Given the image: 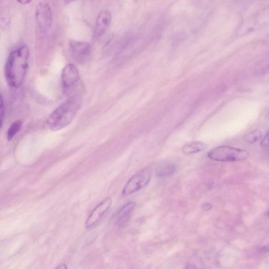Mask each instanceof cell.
Listing matches in <instances>:
<instances>
[{
    "label": "cell",
    "instance_id": "8",
    "mask_svg": "<svg viewBox=\"0 0 269 269\" xmlns=\"http://www.w3.org/2000/svg\"><path fill=\"white\" fill-rule=\"evenodd\" d=\"M80 80L78 69L72 64L66 65L61 73V82L65 90L72 89Z\"/></svg>",
    "mask_w": 269,
    "mask_h": 269
},
{
    "label": "cell",
    "instance_id": "20",
    "mask_svg": "<svg viewBox=\"0 0 269 269\" xmlns=\"http://www.w3.org/2000/svg\"><path fill=\"white\" fill-rule=\"evenodd\" d=\"M266 118L268 120H269V110L268 111V112L267 113Z\"/></svg>",
    "mask_w": 269,
    "mask_h": 269
},
{
    "label": "cell",
    "instance_id": "15",
    "mask_svg": "<svg viewBox=\"0 0 269 269\" xmlns=\"http://www.w3.org/2000/svg\"><path fill=\"white\" fill-rule=\"evenodd\" d=\"M0 107H1V118H0V120H1V127L2 128L4 116V105L2 95L1 96V106Z\"/></svg>",
    "mask_w": 269,
    "mask_h": 269
},
{
    "label": "cell",
    "instance_id": "13",
    "mask_svg": "<svg viewBox=\"0 0 269 269\" xmlns=\"http://www.w3.org/2000/svg\"><path fill=\"white\" fill-rule=\"evenodd\" d=\"M175 171L176 167L174 165H168L158 168L156 174L159 178H165L172 175Z\"/></svg>",
    "mask_w": 269,
    "mask_h": 269
},
{
    "label": "cell",
    "instance_id": "14",
    "mask_svg": "<svg viewBox=\"0 0 269 269\" xmlns=\"http://www.w3.org/2000/svg\"><path fill=\"white\" fill-rule=\"evenodd\" d=\"M262 138V134L259 130H255L250 132L244 137V141L250 144L255 143Z\"/></svg>",
    "mask_w": 269,
    "mask_h": 269
},
{
    "label": "cell",
    "instance_id": "7",
    "mask_svg": "<svg viewBox=\"0 0 269 269\" xmlns=\"http://www.w3.org/2000/svg\"><path fill=\"white\" fill-rule=\"evenodd\" d=\"M112 204V199L109 197L98 204L88 218L86 221L87 228H90L97 224L109 211Z\"/></svg>",
    "mask_w": 269,
    "mask_h": 269
},
{
    "label": "cell",
    "instance_id": "22",
    "mask_svg": "<svg viewBox=\"0 0 269 269\" xmlns=\"http://www.w3.org/2000/svg\"><path fill=\"white\" fill-rule=\"evenodd\" d=\"M268 215H269V212H268Z\"/></svg>",
    "mask_w": 269,
    "mask_h": 269
},
{
    "label": "cell",
    "instance_id": "17",
    "mask_svg": "<svg viewBox=\"0 0 269 269\" xmlns=\"http://www.w3.org/2000/svg\"><path fill=\"white\" fill-rule=\"evenodd\" d=\"M203 208L206 210H209L211 209L212 206L209 203H205V204H204Z\"/></svg>",
    "mask_w": 269,
    "mask_h": 269
},
{
    "label": "cell",
    "instance_id": "12",
    "mask_svg": "<svg viewBox=\"0 0 269 269\" xmlns=\"http://www.w3.org/2000/svg\"><path fill=\"white\" fill-rule=\"evenodd\" d=\"M22 126V122L21 120H16L12 123L7 132V140L11 141L15 135L20 131Z\"/></svg>",
    "mask_w": 269,
    "mask_h": 269
},
{
    "label": "cell",
    "instance_id": "6",
    "mask_svg": "<svg viewBox=\"0 0 269 269\" xmlns=\"http://www.w3.org/2000/svg\"><path fill=\"white\" fill-rule=\"evenodd\" d=\"M70 50L74 59L79 63H84L90 58L91 47L89 43L78 41L69 43Z\"/></svg>",
    "mask_w": 269,
    "mask_h": 269
},
{
    "label": "cell",
    "instance_id": "5",
    "mask_svg": "<svg viewBox=\"0 0 269 269\" xmlns=\"http://www.w3.org/2000/svg\"><path fill=\"white\" fill-rule=\"evenodd\" d=\"M35 17L37 24L41 29L49 30L53 20L52 12L49 4L45 2L38 3L36 7Z\"/></svg>",
    "mask_w": 269,
    "mask_h": 269
},
{
    "label": "cell",
    "instance_id": "10",
    "mask_svg": "<svg viewBox=\"0 0 269 269\" xmlns=\"http://www.w3.org/2000/svg\"><path fill=\"white\" fill-rule=\"evenodd\" d=\"M135 207L136 203L133 202H130L123 206L115 215V220L117 225L119 226L125 225L131 217Z\"/></svg>",
    "mask_w": 269,
    "mask_h": 269
},
{
    "label": "cell",
    "instance_id": "18",
    "mask_svg": "<svg viewBox=\"0 0 269 269\" xmlns=\"http://www.w3.org/2000/svg\"><path fill=\"white\" fill-rule=\"evenodd\" d=\"M17 1L22 4H27L30 3L32 0H17Z\"/></svg>",
    "mask_w": 269,
    "mask_h": 269
},
{
    "label": "cell",
    "instance_id": "3",
    "mask_svg": "<svg viewBox=\"0 0 269 269\" xmlns=\"http://www.w3.org/2000/svg\"><path fill=\"white\" fill-rule=\"evenodd\" d=\"M249 156V153L247 151L229 146H220L208 152V157L210 159L221 162L242 161L247 159Z\"/></svg>",
    "mask_w": 269,
    "mask_h": 269
},
{
    "label": "cell",
    "instance_id": "9",
    "mask_svg": "<svg viewBox=\"0 0 269 269\" xmlns=\"http://www.w3.org/2000/svg\"><path fill=\"white\" fill-rule=\"evenodd\" d=\"M112 20L110 12L102 11L98 15L95 29V34L97 37L102 36L109 29Z\"/></svg>",
    "mask_w": 269,
    "mask_h": 269
},
{
    "label": "cell",
    "instance_id": "4",
    "mask_svg": "<svg viewBox=\"0 0 269 269\" xmlns=\"http://www.w3.org/2000/svg\"><path fill=\"white\" fill-rule=\"evenodd\" d=\"M152 172L150 168H144L134 175L123 188L122 195L125 197L132 195L144 188L150 181Z\"/></svg>",
    "mask_w": 269,
    "mask_h": 269
},
{
    "label": "cell",
    "instance_id": "21",
    "mask_svg": "<svg viewBox=\"0 0 269 269\" xmlns=\"http://www.w3.org/2000/svg\"><path fill=\"white\" fill-rule=\"evenodd\" d=\"M65 1L68 3V2H72V1H75V0H65Z\"/></svg>",
    "mask_w": 269,
    "mask_h": 269
},
{
    "label": "cell",
    "instance_id": "19",
    "mask_svg": "<svg viewBox=\"0 0 269 269\" xmlns=\"http://www.w3.org/2000/svg\"><path fill=\"white\" fill-rule=\"evenodd\" d=\"M58 268H60V269H66V267H65V265H60V266H59V267Z\"/></svg>",
    "mask_w": 269,
    "mask_h": 269
},
{
    "label": "cell",
    "instance_id": "1",
    "mask_svg": "<svg viewBox=\"0 0 269 269\" xmlns=\"http://www.w3.org/2000/svg\"><path fill=\"white\" fill-rule=\"evenodd\" d=\"M29 50L22 46L12 51L5 66V76L9 86L18 88L24 82L29 66Z\"/></svg>",
    "mask_w": 269,
    "mask_h": 269
},
{
    "label": "cell",
    "instance_id": "2",
    "mask_svg": "<svg viewBox=\"0 0 269 269\" xmlns=\"http://www.w3.org/2000/svg\"><path fill=\"white\" fill-rule=\"evenodd\" d=\"M81 105L80 97L73 96L54 111L48 120V124L53 131L63 129L73 121Z\"/></svg>",
    "mask_w": 269,
    "mask_h": 269
},
{
    "label": "cell",
    "instance_id": "11",
    "mask_svg": "<svg viewBox=\"0 0 269 269\" xmlns=\"http://www.w3.org/2000/svg\"><path fill=\"white\" fill-rule=\"evenodd\" d=\"M207 148L206 145L201 142L195 141L184 145L182 151L186 154H192L205 150Z\"/></svg>",
    "mask_w": 269,
    "mask_h": 269
},
{
    "label": "cell",
    "instance_id": "16",
    "mask_svg": "<svg viewBox=\"0 0 269 269\" xmlns=\"http://www.w3.org/2000/svg\"><path fill=\"white\" fill-rule=\"evenodd\" d=\"M261 144L263 147L269 148V133L264 137Z\"/></svg>",
    "mask_w": 269,
    "mask_h": 269
}]
</instances>
